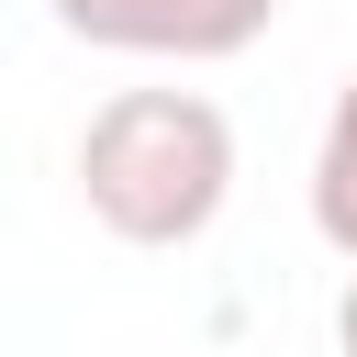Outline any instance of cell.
<instances>
[{
    "label": "cell",
    "instance_id": "6da1fadb",
    "mask_svg": "<svg viewBox=\"0 0 357 357\" xmlns=\"http://www.w3.org/2000/svg\"><path fill=\"white\" fill-rule=\"evenodd\" d=\"M78 201L123 245H201L234 201V123L201 89H112L78 134Z\"/></svg>",
    "mask_w": 357,
    "mask_h": 357
},
{
    "label": "cell",
    "instance_id": "7a4b0ae2",
    "mask_svg": "<svg viewBox=\"0 0 357 357\" xmlns=\"http://www.w3.org/2000/svg\"><path fill=\"white\" fill-rule=\"evenodd\" d=\"M45 11L100 56H167V67H223L279 22V0H45Z\"/></svg>",
    "mask_w": 357,
    "mask_h": 357
},
{
    "label": "cell",
    "instance_id": "3957f363",
    "mask_svg": "<svg viewBox=\"0 0 357 357\" xmlns=\"http://www.w3.org/2000/svg\"><path fill=\"white\" fill-rule=\"evenodd\" d=\"M312 234L357 268V78L335 89L324 112V145H312Z\"/></svg>",
    "mask_w": 357,
    "mask_h": 357
},
{
    "label": "cell",
    "instance_id": "277c9868",
    "mask_svg": "<svg viewBox=\"0 0 357 357\" xmlns=\"http://www.w3.org/2000/svg\"><path fill=\"white\" fill-rule=\"evenodd\" d=\"M335 346L357 357V279H346V301H335Z\"/></svg>",
    "mask_w": 357,
    "mask_h": 357
}]
</instances>
